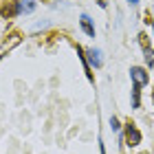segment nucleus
<instances>
[{
  "mask_svg": "<svg viewBox=\"0 0 154 154\" xmlns=\"http://www.w3.org/2000/svg\"><path fill=\"white\" fill-rule=\"evenodd\" d=\"M0 16L7 18V20L22 16V5H20V0H5V2L0 5Z\"/></svg>",
  "mask_w": 154,
  "mask_h": 154,
  "instance_id": "nucleus-1",
  "label": "nucleus"
},
{
  "mask_svg": "<svg viewBox=\"0 0 154 154\" xmlns=\"http://www.w3.org/2000/svg\"><path fill=\"white\" fill-rule=\"evenodd\" d=\"M123 137H125V143H128L130 148H137V145L143 141V137H141V132H139V128H137L134 121H128V123H125Z\"/></svg>",
  "mask_w": 154,
  "mask_h": 154,
  "instance_id": "nucleus-2",
  "label": "nucleus"
},
{
  "mask_svg": "<svg viewBox=\"0 0 154 154\" xmlns=\"http://www.w3.org/2000/svg\"><path fill=\"white\" fill-rule=\"evenodd\" d=\"M130 77H132V82H134L137 86H145V84L150 82L148 71L141 68V66H132V68H130Z\"/></svg>",
  "mask_w": 154,
  "mask_h": 154,
  "instance_id": "nucleus-3",
  "label": "nucleus"
},
{
  "mask_svg": "<svg viewBox=\"0 0 154 154\" xmlns=\"http://www.w3.org/2000/svg\"><path fill=\"white\" fill-rule=\"evenodd\" d=\"M75 48H77V57H79V62H82V66H84V73H86V77H88V82H90V84H95V75H93V68H90V64H88V60H86V53H84V48H82L79 44H75Z\"/></svg>",
  "mask_w": 154,
  "mask_h": 154,
  "instance_id": "nucleus-4",
  "label": "nucleus"
},
{
  "mask_svg": "<svg viewBox=\"0 0 154 154\" xmlns=\"http://www.w3.org/2000/svg\"><path fill=\"white\" fill-rule=\"evenodd\" d=\"M86 53V60H88V64H90V68H101V64H103V57H101V51L99 48H88V51H84Z\"/></svg>",
  "mask_w": 154,
  "mask_h": 154,
  "instance_id": "nucleus-5",
  "label": "nucleus"
},
{
  "mask_svg": "<svg viewBox=\"0 0 154 154\" xmlns=\"http://www.w3.org/2000/svg\"><path fill=\"white\" fill-rule=\"evenodd\" d=\"M79 26L88 38H95V22H93V18H90L88 13H82L79 16Z\"/></svg>",
  "mask_w": 154,
  "mask_h": 154,
  "instance_id": "nucleus-6",
  "label": "nucleus"
},
{
  "mask_svg": "<svg viewBox=\"0 0 154 154\" xmlns=\"http://www.w3.org/2000/svg\"><path fill=\"white\" fill-rule=\"evenodd\" d=\"M141 106V86L132 84V108H139Z\"/></svg>",
  "mask_w": 154,
  "mask_h": 154,
  "instance_id": "nucleus-7",
  "label": "nucleus"
},
{
  "mask_svg": "<svg viewBox=\"0 0 154 154\" xmlns=\"http://www.w3.org/2000/svg\"><path fill=\"white\" fill-rule=\"evenodd\" d=\"M20 5H22V13H31L35 9V0H20Z\"/></svg>",
  "mask_w": 154,
  "mask_h": 154,
  "instance_id": "nucleus-8",
  "label": "nucleus"
},
{
  "mask_svg": "<svg viewBox=\"0 0 154 154\" xmlns=\"http://www.w3.org/2000/svg\"><path fill=\"white\" fill-rule=\"evenodd\" d=\"M110 128H112L115 132L121 130V125H119V119H117V117H110Z\"/></svg>",
  "mask_w": 154,
  "mask_h": 154,
  "instance_id": "nucleus-9",
  "label": "nucleus"
},
{
  "mask_svg": "<svg viewBox=\"0 0 154 154\" xmlns=\"http://www.w3.org/2000/svg\"><path fill=\"white\" fill-rule=\"evenodd\" d=\"M99 154H106V145L101 143V139H99Z\"/></svg>",
  "mask_w": 154,
  "mask_h": 154,
  "instance_id": "nucleus-10",
  "label": "nucleus"
},
{
  "mask_svg": "<svg viewBox=\"0 0 154 154\" xmlns=\"http://www.w3.org/2000/svg\"><path fill=\"white\" fill-rule=\"evenodd\" d=\"M97 5H99V7H106V5H108V0H97Z\"/></svg>",
  "mask_w": 154,
  "mask_h": 154,
  "instance_id": "nucleus-11",
  "label": "nucleus"
},
{
  "mask_svg": "<svg viewBox=\"0 0 154 154\" xmlns=\"http://www.w3.org/2000/svg\"><path fill=\"white\" fill-rule=\"evenodd\" d=\"M128 2H130V5H137V2H139V0H128Z\"/></svg>",
  "mask_w": 154,
  "mask_h": 154,
  "instance_id": "nucleus-12",
  "label": "nucleus"
},
{
  "mask_svg": "<svg viewBox=\"0 0 154 154\" xmlns=\"http://www.w3.org/2000/svg\"><path fill=\"white\" fill-rule=\"evenodd\" d=\"M152 31H154V18H152Z\"/></svg>",
  "mask_w": 154,
  "mask_h": 154,
  "instance_id": "nucleus-13",
  "label": "nucleus"
},
{
  "mask_svg": "<svg viewBox=\"0 0 154 154\" xmlns=\"http://www.w3.org/2000/svg\"><path fill=\"white\" fill-rule=\"evenodd\" d=\"M2 57H5V55H0V60H2Z\"/></svg>",
  "mask_w": 154,
  "mask_h": 154,
  "instance_id": "nucleus-14",
  "label": "nucleus"
},
{
  "mask_svg": "<svg viewBox=\"0 0 154 154\" xmlns=\"http://www.w3.org/2000/svg\"><path fill=\"white\" fill-rule=\"evenodd\" d=\"M152 101H154V95H152Z\"/></svg>",
  "mask_w": 154,
  "mask_h": 154,
  "instance_id": "nucleus-15",
  "label": "nucleus"
},
{
  "mask_svg": "<svg viewBox=\"0 0 154 154\" xmlns=\"http://www.w3.org/2000/svg\"><path fill=\"white\" fill-rule=\"evenodd\" d=\"M152 53H154V51H152Z\"/></svg>",
  "mask_w": 154,
  "mask_h": 154,
  "instance_id": "nucleus-16",
  "label": "nucleus"
}]
</instances>
